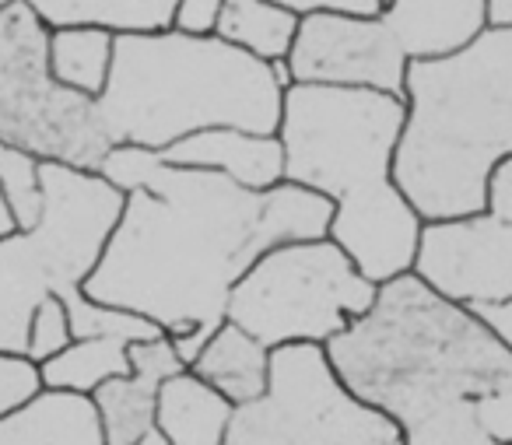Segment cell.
<instances>
[{
	"label": "cell",
	"mask_w": 512,
	"mask_h": 445,
	"mask_svg": "<svg viewBox=\"0 0 512 445\" xmlns=\"http://www.w3.org/2000/svg\"><path fill=\"white\" fill-rule=\"evenodd\" d=\"M271 351L274 347H267L264 340H256L239 323L225 319L211 333V340L200 347L190 372L197 379H204L211 389H218L232 407H239V403H249L267 393V382H271Z\"/></svg>",
	"instance_id": "16"
},
{
	"label": "cell",
	"mask_w": 512,
	"mask_h": 445,
	"mask_svg": "<svg viewBox=\"0 0 512 445\" xmlns=\"http://www.w3.org/2000/svg\"><path fill=\"white\" fill-rule=\"evenodd\" d=\"M404 116V95L344 85H292L281 109L285 179L334 204L330 239L376 284L411 274L425 228L393 179Z\"/></svg>",
	"instance_id": "3"
},
{
	"label": "cell",
	"mask_w": 512,
	"mask_h": 445,
	"mask_svg": "<svg viewBox=\"0 0 512 445\" xmlns=\"http://www.w3.org/2000/svg\"><path fill=\"white\" fill-rule=\"evenodd\" d=\"M232 410L235 407L218 389H211L190 368H183L179 375L162 382L155 431L169 445H225Z\"/></svg>",
	"instance_id": "17"
},
{
	"label": "cell",
	"mask_w": 512,
	"mask_h": 445,
	"mask_svg": "<svg viewBox=\"0 0 512 445\" xmlns=\"http://www.w3.org/2000/svg\"><path fill=\"white\" fill-rule=\"evenodd\" d=\"M327 354L358 400L397 421L400 445H512V351L414 270L379 284Z\"/></svg>",
	"instance_id": "2"
},
{
	"label": "cell",
	"mask_w": 512,
	"mask_h": 445,
	"mask_svg": "<svg viewBox=\"0 0 512 445\" xmlns=\"http://www.w3.org/2000/svg\"><path fill=\"white\" fill-rule=\"evenodd\" d=\"M383 4H386V0H383Z\"/></svg>",
	"instance_id": "33"
},
{
	"label": "cell",
	"mask_w": 512,
	"mask_h": 445,
	"mask_svg": "<svg viewBox=\"0 0 512 445\" xmlns=\"http://www.w3.org/2000/svg\"><path fill=\"white\" fill-rule=\"evenodd\" d=\"M74 344V323H71V309H67L64 298L50 295L43 298L36 312H32V323H29V354L36 365H46L50 358H57L64 347Z\"/></svg>",
	"instance_id": "23"
},
{
	"label": "cell",
	"mask_w": 512,
	"mask_h": 445,
	"mask_svg": "<svg viewBox=\"0 0 512 445\" xmlns=\"http://www.w3.org/2000/svg\"><path fill=\"white\" fill-rule=\"evenodd\" d=\"M225 0H176L169 29L190 32V36H214Z\"/></svg>",
	"instance_id": "25"
},
{
	"label": "cell",
	"mask_w": 512,
	"mask_h": 445,
	"mask_svg": "<svg viewBox=\"0 0 512 445\" xmlns=\"http://www.w3.org/2000/svg\"><path fill=\"white\" fill-rule=\"evenodd\" d=\"M285 64L292 85H344L404 95L411 60L379 15L313 11L302 15Z\"/></svg>",
	"instance_id": "9"
},
{
	"label": "cell",
	"mask_w": 512,
	"mask_h": 445,
	"mask_svg": "<svg viewBox=\"0 0 512 445\" xmlns=\"http://www.w3.org/2000/svg\"><path fill=\"white\" fill-rule=\"evenodd\" d=\"M0 193L22 232L36 228L43 218V158L0 141Z\"/></svg>",
	"instance_id": "22"
},
{
	"label": "cell",
	"mask_w": 512,
	"mask_h": 445,
	"mask_svg": "<svg viewBox=\"0 0 512 445\" xmlns=\"http://www.w3.org/2000/svg\"><path fill=\"white\" fill-rule=\"evenodd\" d=\"M0 445H109L99 407L88 393L43 389L0 421Z\"/></svg>",
	"instance_id": "15"
},
{
	"label": "cell",
	"mask_w": 512,
	"mask_h": 445,
	"mask_svg": "<svg viewBox=\"0 0 512 445\" xmlns=\"http://www.w3.org/2000/svg\"><path fill=\"white\" fill-rule=\"evenodd\" d=\"M137 445H169V442H165V438L158 435V431H148V435H144V438H141V442H137Z\"/></svg>",
	"instance_id": "31"
},
{
	"label": "cell",
	"mask_w": 512,
	"mask_h": 445,
	"mask_svg": "<svg viewBox=\"0 0 512 445\" xmlns=\"http://www.w3.org/2000/svg\"><path fill=\"white\" fill-rule=\"evenodd\" d=\"M130 344H137V340L116 337V333H106V337H78L57 358L39 365L43 368L46 389H71V393L92 396L102 382L130 372Z\"/></svg>",
	"instance_id": "20"
},
{
	"label": "cell",
	"mask_w": 512,
	"mask_h": 445,
	"mask_svg": "<svg viewBox=\"0 0 512 445\" xmlns=\"http://www.w3.org/2000/svg\"><path fill=\"white\" fill-rule=\"evenodd\" d=\"M57 295V277L32 232H11L0 239V351L25 354L32 312L43 298Z\"/></svg>",
	"instance_id": "14"
},
{
	"label": "cell",
	"mask_w": 512,
	"mask_h": 445,
	"mask_svg": "<svg viewBox=\"0 0 512 445\" xmlns=\"http://www.w3.org/2000/svg\"><path fill=\"white\" fill-rule=\"evenodd\" d=\"M299 22L302 15H295L292 8H281L274 0H225L214 36L267 60V64H278L292 53Z\"/></svg>",
	"instance_id": "19"
},
{
	"label": "cell",
	"mask_w": 512,
	"mask_h": 445,
	"mask_svg": "<svg viewBox=\"0 0 512 445\" xmlns=\"http://www.w3.org/2000/svg\"><path fill=\"white\" fill-rule=\"evenodd\" d=\"M397 445H400V442H397Z\"/></svg>",
	"instance_id": "34"
},
{
	"label": "cell",
	"mask_w": 512,
	"mask_h": 445,
	"mask_svg": "<svg viewBox=\"0 0 512 445\" xmlns=\"http://www.w3.org/2000/svg\"><path fill=\"white\" fill-rule=\"evenodd\" d=\"M400 428L358 400L337 375L327 344L271 351L267 393L239 403L225 445H397Z\"/></svg>",
	"instance_id": "8"
},
{
	"label": "cell",
	"mask_w": 512,
	"mask_h": 445,
	"mask_svg": "<svg viewBox=\"0 0 512 445\" xmlns=\"http://www.w3.org/2000/svg\"><path fill=\"white\" fill-rule=\"evenodd\" d=\"M488 214H495L498 221H509L512 225V155L491 169L488 179Z\"/></svg>",
	"instance_id": "27"
},
{
	"label": "cell",
	"mask_w": 512,
	"mask_h": 445,
	"mask_svg": "<svg viewBox=\"0 0 512 445\" xmlns=\"http://www.w3.org/2000/svg\"><path fill=\"white\" fill-rule=\"evenodd\" d=\"M99 172L127 204L85 295L158 323L186 368L225 323L239 277L271 246L327 239L334 218V204L299 183L246 190L134 144L109 148Z\"/></svg>",
	"instance_id": "1"
},
{
	"label": "cell",
	"mask_w": 512,
	"mask_h": 445,
	"mask_svg": "<svg viewBox=\"0 0 512 445\" xmlns=\"http://www.w3.org/2000/svg\"><path fill=\"white\" fill-rule=\"evenodd\" d=\"M186 361L179 358L176 344L169 337L137 340L130 344V372L102 382L92 393L102 417L109 445H137L148 431H155L158 393L162 382L179 375Z\"/></svg>",
	"instance_id": "11"
},
{
	"label": "cell",
	"mask_w": 512,
	"mask_h": 445,
	"mask_svg": "<svg viewBox=\"0 0 512 445\" xmlns=\"http://www.w3.org/2000/svg\"><path fill=\"white\" fill-rule=\"evenodd\" d=\"M46 25H106L113 32L169 29L176 0H25Z\"/></svg>",
	"instance_id": "21"
},
{
	"label": "cell",
	"mask_w": 512,
	"mask_h": 445,
	"mask_svg": "<svg viewBox=\"0 0 512 445\" xmlns=\"http://www.w3.org/2000/svg\"><path fill=\"white\" fill-rule=\"evenodd\" d=\"M491 25H512V0H488Z\"/></svg>",
	"instance_id": "29"
},
{
	"label": "cell",
	"mask_w": 512,
	"mask_h": 445,
	"mask_svg": "<svg viewBox=\"0 0 512 445\" xmlns=\"http://www.w3.org/2000/svg\"><path fill=\"white\" fill-rule=\"evenodd\" d=\"M43 389V368L29 354L0 351V421L22 410L29 400H36Z\"/></svg>",
	"instance_id": "24"
},
{
	"label": "cell",
	"mask_w": 512,
	"mask_h": 445,
	"mask_svg": "<svg viewBox=\"0 0 512 445\" xmlns=\"http://www.w3.org/2000/svg\"><path fill=\"white\" fill-rule=\"evenodd\" d=\"M414 274L463 309L512 298V225L495 214L425 221Z\"/></svg>",
	"instance_id": "10"
},
{
	"label": "cell",
	"mask_w": 512,
	"mask_h": 445,
	"mask_svg": "<svg viewBox=\"0 0 512 445\" xmlns=\"http://www.w3.org/2000/svg\"><path fill=\"white\" fill-rule=\"evenodd\" d=\"M50 29L25 0L0 11V141L43 162L99 172L113 141L95 99L71 92L50 74Z\"/></svg>",
	"instance_id": "7"
},
{
	"label": "cell",
	"mask_w": 512,
	"mask_h": 445,
	"mask_svg": "<svg viewBox=\"0 0 512 445\" xmlns=\"http://www.w3.org/2000/svg\"><path fill=\"white\" fill-rule=\"evenodd\" d=\"M505 347L512 351V298L509 302H495V305H481V309H470Z\"/></svg>",
	"instance_id": "28"
},
{
	"label": "cell",
	"mask_w": 512,
	"mask_h": 445,
	"mask_svg": "<svg viewBox=\"0 0 512 445\" xmlns=\"http://www.w3.org/2000/svg\"><path fill=\"white\" fill-rule=\"evenodd\" d=\"M11 232H18V225H15V218H11L8 204H4V193H0V239Z\"/></svg>",
	"instance_id": "30"
},
{
	"label": "cell",
	"mask_w": 512,
	"mask_h": 445,
	"mask_svg": "<svg viewBox=\"0 0 512 445\" xmlns=\"http://www.w3.org/2000/svg\"><path fill=\"white\" fill-rule=\"evenodd\" d=\"M288 64H267L218 36L179 29L116 32L106 92L95 99L109 141L162 151L197 130L278 134Z\"/></svg>",
	"instance_id": "5"
},
{
	"label": "cell",
	"mask_w": 512,
	"mask_h": 445,
	"mask_svg": "<svg viewBox=\"0 0 512 445\" xmlns=\"http://www.w3.org/2000/svg\"><path fill=\"white\" fill-rule=\"evenodd\" d=\"M8 4H15V0H0V11H4V8H8Z\"/></svg>",
	"instance_id": "32"
},
{
	"label": "cell",
	"mask_w": 512,
	"mask_h": 445,
	"mask_svg": "<svg viewBox=\"0 0 512 445\" xmlns=\"http://www.w3.org/2000/svg\"><path fill=\"white\" fill-rule=\"evenodd\" d=\"M379 284L334 239L271 246L228 295L225 319L267 347L330 344L376 305Z\"/></svg>",
	"instance_id": "6"
},
{
	"label": "cell",
	"mask_w": 512,
	"mask_h": 445,
	"mask_svg": "<svg viewBox=\"0 0 512 445\" xmlns=\"http://www.w3.org/2000/svg\"><path fill=\"white\" fill-rule=\"evenodd\" d=\"M393 179L421 221L481 214L512 155V25H488L453 57L411 60Z\"/></svg>",
	"instance_id": "4"
},
{
	"label": "cell",
	"mask_w": 512,
	"mask_h": 445,
	"mask_svg": "<svg viewBox=\"0 0 512 445\" xmlns=\"http://www.w3.org/2000/svg\"><path fill=\"white\" fill-rule=\"evenodd\" d=\"M179 169L221 172L246 190H274L285 183V144L278 134H253L239 127H211L158 151Z\"/></svg>",
	"instance_id": "12"
},
{
	"label": "cell",
	"mask_w": 512,
	"mask_h": 445,
	"mask_svg": "<svg viewBox=\"0 0 512 445\" xmlns=\"http://www.w3.org/2000/svg\"><path fill=\"white\" fill-rule=\"evenodd\" d=\"M281 8H292L295 15H313V11H341V15H383V0H274Z\"/></svg>",
	"instance_id": "26"
},
{
	"label": "cell",
	"mask_w": 512,
	"mask_h": 445,
	"mask_svg": "<svg viewBox=\"0 0 512 445\" xmlns=\"http://www.w3.org/2000/svg\"><path fill=\"white\" fill-rule=\"evenodd\" d=\"M386 29L407 60L453 57L491 25L488 0H386Z\"/></svg>",
	"instance_id": "13"
},
{
	"label": "cell",
	"mask_w": 512,
	"mask_h": 445,
	"mask_svg": "<svg viewBox=\"0 0 512 445\" xmlns=\"http://www.w3.org/2000/svg\"><path fill=\"white\" fill-rule=\"evenodd\" d=\"M116 57V32L106 25H53L50 74L71 92L99 99L109 85Z\"/></svg>",
	"instance_id": "18"
}]
</instances>
